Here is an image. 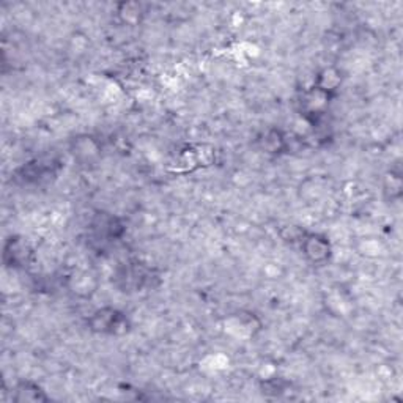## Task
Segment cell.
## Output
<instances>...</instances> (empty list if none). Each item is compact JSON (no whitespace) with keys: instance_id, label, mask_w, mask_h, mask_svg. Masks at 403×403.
<instances>
[{"instance_id":"5","label":"cell","mask_w":403,"mask_h":403,"mask_svg":"<svg viewBox=\"0 0 403 403\" xmlns=\"http://www.w3.org/2000/svg\"><path fill=\"white\" fill-rule=\"evenodd\" d=\"M13 399L16 402H46L48 395L33 381H19L14 386Z\"/></svg>"},{"instance_id":"3","label":"cell","mask_w":403,"mask_h":403,"mask_svg":"<svg viewBox=\"0 0 403 403\" xmlns=\"http://www.w3.org/2000/svg\"><path fill=\"white\" fill-rule=\"evenodd\" d=\"M92 230L95 232L97 238L101 240H117L124 233V225L120 217H117L111 213L101 211L92 221Z\"/></svg>"},{"instance_id":"8","label":"cell","mask_w":403,"mask_h":403,"mask_svg":"<svg viewBox=\"0 0 403 403\" xmlns=\"http://www.w3.org/2000/svg\"><path fill=\"white\" fill-rule=\"evenodd\" d=\"M120 14V18L124 21L127 24H136L141 21L142 18V5L141 4H137V2H124V4H120L119 6V11H117Z\"/></svg>"},{"instance_id":"6","label":"cell","mask_w":403,"mask_h":403,"mask_svg":"<svg viewBox=\"0 0 403 403\" xmlns=\"http://www.w3.org/2000/svg\"><path fill=\"white\" fill-rule=\"evenodd\" d=\"M340 84H342L340 71H337L335 68H325L318 75L317 84H315L313 87L333 97V95L337 92V89L340 87Z\"/></svg>"},{"instance_id":"2","label":"cell","mask_w":403,"mask_h":403,"mask_svg":"<svg viewBox=\"0 0 403 403\" xmlns=\"http://www.w3.org/2000/svg\"><path fill=\"white\" fill-rule=\"evenodd\" d=\"M299 246H301L304 257L311 263H315V265L326 263L333 255L331 243H329L328 237L321 235V233L306 232L301 241H299Z\"/></svg>"},{"instance_id":"1","label":"cell","mask_w":403,"mask_h":403,"mask_svg":"<svg viewBox=\"0 0 403 403\" xmlns=\"http://www.w3.org/2000/svg\"><path fill=\"white\" fill-rule=\"evenodd\" d=\"M89 328L95 334L122 335L129 331V320L127 315L115 307H101L92 313L89 318Z\"/></svg>"},{"instance_id":"7","label":"cell","mask_w":403,"mask_h":403,"mask_svg":"<svg viewBox=\"0 0 403 403\" xmlns=\"http://www.w3.org/2000/svg\"><path fill=\"white\" fill-rule=\"evenodd\" d=\"M260 144H262L263 150L268 153H274V155L281 153L282 150H285V146H287L284 134L277 129L267 131V133L263 134V137L260 139Z\"/></svg>"},{"instance_id":"4","label":"cell","mask_w":403,"mask_h":403,"mask_svg":"<svg viewBox=\"0 0 403 403\" xmlns=\"http://www.w3.org/2000/svg\"><path fill=\"white\" fill-rule=\"evenodd\" d=\"M32 251L28 247L27 241L21 237H11L5 243L4 247V262L6 267L10 268H23L27 267L26 263H28L31 259Z\"/></svg>"}]
</instances>
